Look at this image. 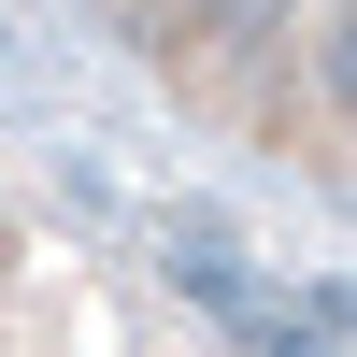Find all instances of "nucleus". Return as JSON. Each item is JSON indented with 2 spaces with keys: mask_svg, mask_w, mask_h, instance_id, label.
I'll use <instances>...</instances> for the list:
<instances>
[{
  "mask_svg": "<svg viewBox=\"0 0 357 357\" xmlns=\"http://www.w3.org/2000/svg\"><path fill=\"white\" fill-rule=\"evenodd\" d=\"M0 357H29L15 343V229H0Z\"/></svg>",
  "mask_w": 357,
  "mask_h": 357,
  "instance_id": "f257e3e1",
  "label": "nucleus"
}]
</instances>
